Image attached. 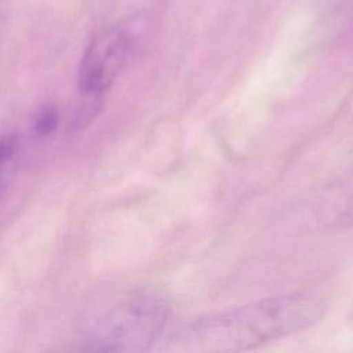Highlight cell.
<instances>
[{
  "instance_id": "cell-4",
  "label": "cell",
  "mask_w": 353,
  "mask_h": 353,
  "mask_svg": "<svg viewBox=\"0 0 353 353\" xmlns=\"http://www.w3.org/2000/svg\"><path fill=\"white\" fill-rule=\"evenodd\" d=\"M316 216L330 228L353 226V171L324 189L316 207Z\"/></svg>"
},
{
  "instance_id": "cell-3",
  "label": "cell",
  "mask_w": 353,
  "mask_h": 353,
  "mask_svg": "<svg viewBox=\"0 0 353 353\" xmlns=\"http://www.w3.org/2000/svg\"><path fill=\"white\" fill-rule=\"evenodd\" d=\"M130 52V40L120 30H109L98 36L87 48L79 69L83 92L102 94L121 72Z\"/></svg>"
},
{
  "instance_id": "cell-2",
  "label": "cell",
  "mask_w": 353,
  "mask_h": 353,
  "mask_svg": "<svg viewBox=\"0 0 353 353\" xmlns=\"http://www.w3.org/2000/svg\"><path fill=\"white\" fill-rule=\"evenodd\" d=\"M168 319L167 303L154 295H137L120 302L101 321L97 343L102 350H146L161 335Z\"/></svg>"
},
{
  "instance_id": "cell-1",
  "label": "cell",
  "mask_w": 353,
  "mask_h": 353,
  "mask_svg": "<svg viewBox=\"0 0 353 353\" xmlns=\"http://www.w3.org/2000/svg\"><path fill=\"white\" fill-rule=\"evenodd\" d=\"M324 303L307 294L265 298L197 319L170 338L175 352L228 353L252 349L317 323Z\"/></svg>"
},
{
  "instance_id": "cell-6",
  "label": "cell",
  "mask_w": 353,
  "mask_h": 353,
  "mask_svg": "<svg viewBox=\"0 0 353 353\" xmlns=\"http://www.w3.org/2000/svg\"><path fill=\"white\" fill-rule=\"evenodd\" d=\"M58 124V114L54 108H43L34 119V132L40 137L51 134Z\"/></svg>"
},
{
  "instance_id": "cell-5",
  "label": "cell",
  "mask_w": 353,
  "mask_h": 353,
  "mask_svg": "<svg viewBox=\"0 0 353 353\" xmlns=\"http://www.w3.org/2000/svg\"><path fill=\"white\" fill-rule=\"evenodd\" d=\"M17 141L14 137H4L0 139V189L8 181L15 161Z\"/></svg>"
}]
</instances>
